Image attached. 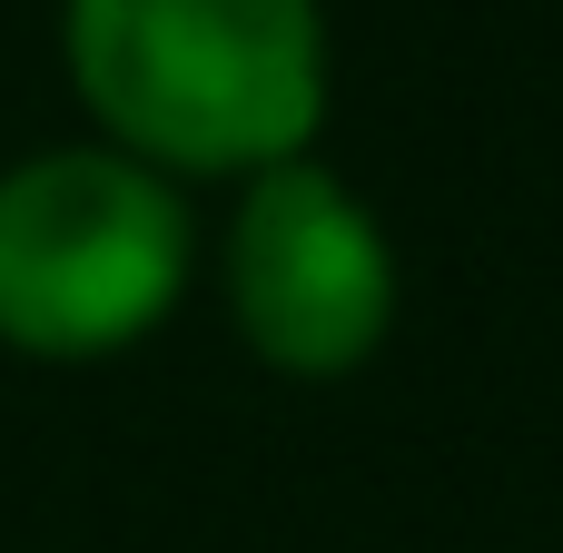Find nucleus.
<instances>
[{
	"instance_id": "2",
	"label": "nucleus",
	"mask_w": 563,
	"mask_h": 553,
	"mask_svg": "<svg viewBox=\"0 0 563 553\" xmlns=\"http://www.w3.org/2000/svg\"><path fill=\"white\" fill-rule=\"evenodd\" d=\"M198 228L178 178L109 139H59L0 168V346L30 366H99L168 327Z\"/></svg>"
},
{
	"instance_id": "3",
	"label": "nucleus",
	"mask_w": 563,
	"mask_h": 553,
	"mask_svg": "<svg viewBox=\"0 0 563 553\" xmlns=\"http://www.w3.org/2000/svg\"><path fill=\"white\" fill-rule=\"evenodd\" d=\"M218 287H228L238 346L297 386L356 376L396 336V297H406L386 218L327 158H287L238 188L218 237Z\"/></svg>"
},
{
	"instance_id": "1",
	"label": "nucleus",
	"mask_w": 563,
	"mask_h": 553,
	"mask_svg": "<svg viewBox=\"0 0 563 553\" xmlns=\"http://www.w3.org/2000/svg\"><path fill=\"white\" fill-rule=\"evenodd\" d=\"M59 69L89 139L158 178H257L317 158L336 49L327 0H59Z\"/></svg>"
}]
</instances>
